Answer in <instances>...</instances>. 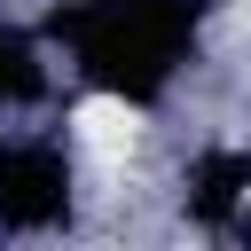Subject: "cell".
<instances>
[{"mask_svg": "<svg viewBox=\"0 0 251 251\" xmlns=\"http://www.w3.org/2000/svg\"><path fill=\"white\" fill-rule=\"evenodd\" d=\"M71 126H78V141H86L94 157H126V149L141 141V110L118 102V94H86V102L71 110Z\"/></svg>", "mask_w": 251, "mask_h": 251, "instance_id": "6da1fadb", "label": "cell"}]
</instances>
